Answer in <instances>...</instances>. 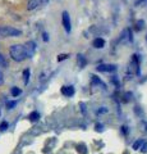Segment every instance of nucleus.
<instances>
[{
	"mask_svg": "<svg viewBox=\"0 0 147 154\" xmlns=\"http://www.w3.org/2000/svg\"><path fill=\"white\" fill-rule=\"evenodd\" d=\"M9 53H10V57L13 60L16 62H22L25 60L27 55H26V50H25V46L21 45V44H16V45H12L10 49H9Z\"/></svg>",
	"mask_w": 147,
	"mask_h": 154,
	"instance_id": "1",
	"label": "nucleus"
},
{
	"mask_svg": "<svg viewBox=\"0 0 147 154\" xmlns=\"http://www.w3.org/2000/svg\"><path fill=\"white\" fill-rule=\"evenodd\" d=\"M22 31L14 27L9 26H0V38H5V37H17L21 36Z\"/></svg>",
	"mask_w": 147,
	"mask_h": 154,
	"instance_id": "2",
	"label": "nucleus"
},
{
	"mask_svg": "<svg viewBox=\"0 0 147 154\" xmlns=\"http://www.w3.org/2000/svg\"><path fill=\"white\" fill-rule=\"evenodd\" d=\"M61 21H63V26H64L65 32L69 33L72 31V23H70V17H69V13L67 11L63 12V14H61Z\"/></svg>",
	"mask_w": 147,
	"mask_h": 154,
	"instance_id": "3",
	"label": "nucleus"
},
{
	"mask_svg": "<svg viewBox=\"0 0 147 154\" xmlns=\"http://www.w3.org/2000/svg\"><path fill=\"white\" fill-rule=\"evenodd\" d=\"M23 46H25L27 58H32V57H34L35 51H36V44H35V41H27Z\"/></svg>",
	"mask_w": 147,
	"mask_h": 154,
	"instance_id": "4",
	"label": "nucleus"
},
{
	"mask_svg": "<svg viewBox=\"0 0 147 154\" xmlns=\"http://www.w3.org/2000/svg\"><path fill=\"white\" fill-rule=\"evenodd\" d=\"M96 69L98 72H114V71H116V66L115 64H101V66H97Z\"/></svg>",
	"mask_w": 147,
	"mask_h": 154,
	"instance_id": "5",
	"label": "nucleus"
},
{
	"mask_svg": "<svg viewBox=\"0 0 147 154\" xmlns=\"http://www.w3.org/2000/svg\"><path fill=\"white\" fill-rule=\"evenodd\" d=\"M61 94L64 96H73L74 95V88L73 86H63V88H61Z\"/></svg>",
	"mask_w": 147,
	"mask_h": 154,
	"instance_id": "6",
	"label": "nucleus"
},
{
	"mask_svg": "<svg viewBox=\"0 0 147 154\" xmlns=\"http://www.w3.org/2000/svg\"><path fill=\"white\" fill-rule=\"evenodd\" d=\"M133 38H132V32H131V30H124L123 31V33H122V38H120V41L122 42H129V41H132Z\"/></svg>",
	"mask_w": 147,
	"mask_h": 154,
	"instance_id": "7",
	"label": "nucleus"
},
{
	"mask_svg": "<svg viewBox=\"0 0 147 154\" xmlns=\"http://www.w3.org/2000/svg\"><path fill=\"white\" fill-rule=\"evenodd\" d=\"M41 4H44V2H42V0H28L27 9H28V11H32V9L37 8L39 5H41Z\"/></svg>",
	"mask_w": 147,
	"mask_h": 154,
	"instance_id": "8",
	"label": "nucleus"
},
{
	"mask_svg": "<svg viewBox=\"0 0 147 154\" xmlns=\"http://www.w3.org/2000/svg\"><path fill=\"white\" fill-rule=\"evenodd\" d=\"M92 45H93V48H96V49H102V48L105 46V41H104V38L97 37V38H95L93 40Z\"/></svg>",
	"mask_w": 147,
	"mask_h": 154,
	"instance_id": "9",
	"label": "nucleus"
},
{
	"mask_svg": "<svg viewBox=\"0 0 147 154\" xmlns=\"http://www.w3.org/2000/svg\"><path fill=\"white\" fill-rule=\"evenodd\" d=\"M28 118H30L31 122H37L40 119V114L37 113V112H32L30 116H28Z\"/></svg>",
	"mask_w": 147,
	"mask_h": 154,
	"instance_id": "10",
	"label": "nucleus"
},
{
	"mask_svg": "<svg viewBox=\"0 0 147 154\" xmlns=\"http://www.w3.org/2000/svg\"><path fill=\"white\" fill-rule=\"evenodd\" d=\"M77 152L79 154H87V148L84 144H79V145H77Z\"/></svg>",
	"mask_w": 147,
	"mask_h": 154,
	"instance_id": "11",
	"label": "nucleus"
},
{
	"mask_svg": "<svg viewBox=\"0 0 147 154\" xmlns=\"http://www.w3.org/2000/svg\"><path fill=\"white\" fill-rule=\"evenodd\" d=\"M0 67H3V68H7L8 67V60L5 59V57L3 54H0Z\"/></svg>",
	"mask_w": 147,
	"mask_h": 154,
	"instance_id": "12",
	"label": "nucleus"
},
{
	"mask_svg": "<svg viewBox=\"0 0 147 154\" xmlns=\"http://www.w3.org/2000/svg\"><path fill=\"white\" fill-rule=\"evenodd\" d=\"M23 77H25V85H27L28 81H30V69L23 71Z\"/></svg>",
	"mask_w": 147,
	"mask_h": 154,
	"instance_id": "13",
	"label": "nucleus"
},
{
	"mask_svg": "<svg viewBox=\"0 0 147 154\" xmlns=\"http://www.w3.org/2000/svg\"><path fill=\"white\" fill-rule=\"evenodd\" d=\"M10 93H12V95L14 96V98H16V96H18V95H21V93H22V90H21V89H18V88H13V89H12V91H10Z\"/></svg>",
	"mask_w": 147,
	"mask_h": 154,
	"instance_id": "14",
	"label": "nucleus"
},
{
	"mask_svg": "<svg viewBox=\"0 0 147 154\" xmlns=\"http://www.w3.org/2000/svg\"><path fill=\"white\" fill-rule=\"evenodd\" d=\"M143 140H137L134 144H133V149H136V150H138V149L142 146V145H143Z\"/></svg>",
	"mask_w": 147,
	"mask_h": 154,
	"instance_id": "15",
	"label": "nucleus"
},
{
	"mask_svg": "<svg viewBox=\"0 0 147 154\" xmlns=\"http://www.w3.org/2000/svg\"><path fill=\"white\" fill-rule=\"evenodd\" d=\"M92 80H93V82H95V84H97V85H101L102 88L105 89V84H104V82H101V80H98L96 76H92Z\"/></svg>",
	"mask_w": 147,
	"mask_h": 154,
	"instance_id": "16",
	"label": "nucleus"
},
{
	"mask_svg": "<svg viewBox=\"0 0 147 154\" xmlns=\"http://www.w3.org/2000/svg\"><path fill=\"white\" fill-rule=\"evenodd\" d=\"M78 59H79V62H81V68H83V67L86 66V59L83 58L82 54H79V55H78Z\"/></svg>",
	"mask_w": 147,
	"mask_h": 154,
	"instance_id": "17",
	"label": "nucleus"
},
{
	"mask_svg": "<svg viewBox=\"0 0 147 154\" xmlns=\"http://www.w3.org/2000/svg\"><path fill=\"white\" fill-rule=\"evenodd\" d=\"M8 128V122L7 121H4L0 123V131H5V130Z\"/></svg>",
	"mask_w": 147,
	"mask_h": 154,
	"instance_id": "18",
	"label": "nucleus"
},
{
	"mask_svg": "<svg viewBox=\"0 0 147 154\" xmlns=\"http://www.w3.org/2000/svg\"><path fill=\"white\" fill-rule=\"evenodd\" d=\"M17 105V102H7V108L8 109H12L13 107H16Z\"/></svg>",
	"mask_w": 147,
	"mask_h": 154,
	"instance_id": "19",
	"label": "nucleus"
},
{
	"mask_svg": "<svg viewBox=\"0 0 147 154\" xmlns=\"http://www.w3.org/2000/svg\"><path fill=\"white\" fill-rule=\"evenodd\" d=\"M69 55H67V54H61V55H59V58H58V62H61V60H64V59H67Z\"/></svg>",
	"mask_w": 147,
	"mask_h": 154,
	"instance_id": "20",
	"label": "nucleus"
},
{
	"mask_svg": "<svg viewBox=\"0 0 147 154\" xmlns=\"http://www.w3.org/2000/svg\"><path fill=\"white\" fill-rule=\"evenodd\" d=\"M96 130H97V131H102V130H104V128H102V125H98V123H97V125H96Z\"/></svg>",
	"mask_w": 147,
	"mask_h": 154,
	"instance_id": "21",
	"label": "nucleus"
},
{
	"mask_svg": "<svg viewBox=\"0 0 147 154\" xmlns=\"http://www.w3.org/2000/svg\"><path fill=\"white\" fill-rule=\"evenodd\" d=\"M4 82V76H3V73H1V71H0V85H1Z\"/></svg>",
	"mask_w": 147,
	"mask_h": 154,
	"instance_id": "22",
	"label": "nucleus"
},
{
	"mask_svg": "<svg viewBox=\"0 0 147 154\" xmlns=\"http://www.w3.org/2000/svg\"><path fill=\"white\" fill-rule=\"evenodd\" d=\"M42 36H44V41H47V40H49V35H47L46 32H44V35H42Z\"/></svg>",
	"mask_w": 147,
	"mask_h": 154,
	"instance_id": "23",
	"label": "nucleus"
},
{
	"mask_svg": "<svg viewBox=\"0 0 147 154\" xmlns=\"http://www.w3.org/2000/svg\"><path fill=\"white\" fill-rule=\"evenodd\" d=\"M106 110H107L106 108H102V109H100V110H97V113H105Z\"/></svg>",
	"mask_w": 147,
	"mask_h": 154,
	"instance_id": "24",
	"label": "nucleus"
},
{
	"mask_svg": "<svg viewBox=\"0 0 147 154\" xmlns=\"http://www.w3.org/2000/svg\"><path fill=\"white\" fill-rule=\"evenodd\" d=\"M0 114H1V108H0Z\"/></svg>",
	"mask_w": 147,
	"mask_h": 154,
	"instance_id": "25",
	"label": "nucleus"
},
{
	"mask_svg": "<svg viewBox=\"0 0 147 154\" xmlns=\"http://www.w3.org/2000/svg\"><path fill=\"white\" fill-rule=\"evenodd\" d=\"M146 40H147V36H146Z\"/></svg>",
	"mask_w": 147,
	"mask_h": 154,
	"instance_id": "26",
	"label": "nucleus"
}]
</instances>
